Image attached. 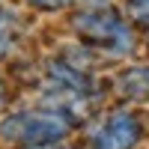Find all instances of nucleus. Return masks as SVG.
<instances>
[{
	"label": "nucleus",
	"instance_id": "nucleus-1",
	"mask_svg": "<svg viewBox=\"0 0 149 149\" xmlns=\"http://www.w3.org/2000/svg\"><path fill=\"white\" fill-rule=\"evenodd\" d=\"M72 30L84 45H90L95 54L110 57V60L128 57L134 51V42H137L134 39V24L125 21L110 6H86L81 12H74Z\"/></svg>",
	"mask_w": 149,
	"mask_h": 149
},
{
	"label": "nucleus",
	"instance_id": "nucleus-2",
	"mask_svg": "<svg viewBox=\"0 0 149 149\" xmlns=\"http://www.w3.org/2000/svg\"><path fill=\"white\" fill-rule=\"evenodd\" d=\"M78 128V116L63 107H24L12 110L0 119V140L15 143V146H30V143H51V140H66Z\"/></svg>",
	"mask_w": 149,
	"mask_h": 149
},
{
	"label": "nucleus",
	"instance_id": "nucleus-3",
	"mask_svg": "<svg viewBox=\"0 0 149 149\" xmlns=\"http://www.w3.org/2000/svg\"><path fill=\"white\" fill-rule=\"evenodd\" d=\"M143 134V119L128 107H116L98 119L95 131L90 134V149H134Z\"/></svg>",
	"mask_w": 149,
	"mask_h": 149
},
{
	"label": "nucleus",
	"instance_id": "nucleus-4",
	"mask_svg": "<svg viewBox=\"0 0 149 149\" xmlns=\"http://www.w3.org/2000/svg\"><path fill=\"white\" fill-rule=\"evenodd\" d=\"M113 93L125 102L149 104V66H128L113 78Z\"/></svg>",
	"mask_w": 149,
	"mask_h": 149
},
{
	"label": "nucleus",
	"instance_id": "nucleus-5",
	"mask_svg": "<svg viewBox=\"0 0 149 149\" xmlns=\"http://www.w3.org/2000/svg\"><path fill=\"white\" fill-rule=\"evenodd\" d=\"M15 30H18V15L6 6H0V60H6L12 45H15Z\"/></svg>",
	"mask_w": 149,
	"mask_h": 149
},
{
	"label": "nucleus",
	"instance_id": "nucleus-6",
	"mask_svg": "<svg viewBox=\"0 0 149 149\" xmlns=\"http://www.w3.org/2000/svg\"><path fill=\"white\" fill-rule=\"evenodd\" d=\"M125 15L134 27H149V0H125Z\"/></svg>",
	"mask_w": 149,
	"mask_h": 149
},
{
	"label": "nucleus",
	"instance_id": "nucleus-7",
	"mask_svg": "<svg viewBox=\"0 0 149 149\" xmlns=\"http://www.w3.org/2000/svg\"><path fill=\"white\" fill-rule=\"evenodd\" d=\"M30 6L36 9H42V12H60V9H66L69 3H74V0H27Z\"/></svg>",
	"mask_w": 149,
	"mask_h": 149
},
{
	"label": "nucleus",
	"instance_id": "nucleus-8",
	"mask_svg": "<svg viewBox=\"0 0 149 149\" xmlns=\"http://www.w3.org/2000/svg\"><path fill=\"white\" fill-rule=\"evenodd\" d=\"M21 149H72L66 140H51V143H30V146H21Z\"/></svg>",
	"mask_w": 149,
	"mask_h": 149
},
{
	"label": "nucleus",
	"instance_id": "nucleus-9",
	"mask_svg": "<svg viewBox=\"0 0 149 149\" xmlns=\"http://www.w3.org/2000/svg\"><path fill=\"white\" fill-rule=\"evenodd\" d=\"M3 102H6V86L0 84V104H3Z\"/></svg>",
	"mask_w": 149,
	"mask_h": 149
}]
</instances>
